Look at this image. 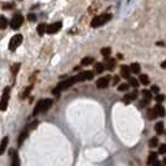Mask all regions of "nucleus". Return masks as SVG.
I'll use <instances>...</instances> for the list:
<instances>
[{
	"instance_id": "nucleus-32",
	"label": "nucleus",
	"mask_w": 166,
	"mask_h": 166,
	"mask_svg": "<svg viewBox=\"0 0 166 166\" xmlns=\"http://www.w3.org/2000/svg\"><path fill=\"white\" fill-rule=\"evenodd\" d=\"M155 99H156V101H157V103H162V101L165 100V96H164L162 94H160V95H156Z\"/></svg>"
},
{
	"instance_id": "nucleus-30",
	"label": "nucleus",
	"mask_w": 166,
	"mask_h": 166,
	"mask_svg": "<svg viewBox=\"0 0 166 166\" xmlns=\"http://www.w3.org/2000/svg\"><path fill=\"white\" fill-rule=\"evenodd\" d=\"M140 81L143 82L144 85H146V84H149V81H150V80H149L147 75H141V76H140Z\"/></svg>"
},
{
	"instance_id": "nucleus-33",
	"label": "nucleus",
	"mask_w": 166,
	"mask_h": 166,
	"mask_svg": "<svg viewBox=\"0 0 166 166\" xmlns=\"http://www.w3.org/2000/svg\"><path fill=\"white\" fill-rule=\"evenodd\" d=\"M30 91H31V86H29L25 91H24V93H23V95H21V97L23 99H25V97H28V95H29V93H30Z\"/></svg>"
},
{
	"instance_id": "nucleus-6",
	"label": "nucleus",
	"mask_w": 166,
	"mask_h": 166,
	"mask_svg": "<svg viewBox=\"0 0 166 166\" xmlns=\"http://www.w3.org/2000/svg\"><path fill=\"white\" fill-rule=\"evenodd\" d=\"M23 23H24V16L21 14H16V15H14V18L10 21V26L14 30H18L23 25Z\"/></svg>"
},
{
	"instance_id": "nucleus-36",
	"label": "nucleus",
	"mask_w": 166,
	"mask_h": 166,
	"mask_svg": "<svg viewBox=\"0 0 166 166\" xmlns=\"http://www.w3.org/2000/svg\"><path fill=\"white\" fill-rule=\"evenodd\" d=\"M38 124H39V121H38V120H36V121H34V122H32L31 125L29 126V129H28V130H32V129H34V128H35V126L38 125Z\"/></svg>"
},
{
	"instance_id": "nucleus-37",
	"label": "nucleus",
	"mask_w": 166,
	"mask_h": 166,
	"mask_svg": "<svg viewBox=\"0 0 166 166\" xmlns=\"http://www.w3.org/2000/svg\"><path fill=\"white\" fill-rule=\"evenodd\" d=\"M11 8H13V4H5L4 5V10H9V9H11Z\"/></svg>"
},
{
	"instance_id": "nucleus-5",
	"label": "nucleus",
	"mask_w": 166,
	"mask_h": 166,
	"mask_svg": "<svg viewBox=\"0 0 166 166\" xmlns=\"http://www.w3.org/2000/svg\"><path fill=\"white\" fill-rule=\"evenodd\" d=\"M9 97H10V88H6L3 91V96L0 100V111H5L8 107V103H9Z\"/></svg>"
},
{
	"instance_id": "nucleus-35",
	"label": "nucleus",
	"mask_w": 166,
	"mask_h": 166,
	"mask_svg": "<svg viewBox=\"0 0 166 166\" xmlns=\"http://www.w3.org/2000/svg\"><path fill=\"white\" fill-rule=\"evenodd\" d=\"M28 19H29L30 21H35V20H36V16H35L34 14H29V15H28Z\"/></svg>"
},
{
	"instance_id": "nucleus-11",
	"label": "nucleus",
	"mask_w": 166,
	"mask_h": 166,
	"mask_svg": "<svg viewBox=\"0 0 166 166\" xmlns=\"http://www.w3.org/2000/svg\"><path fill=\"white\" fill-rule=\"evenodd\" d=\"M136 97H137V91L135 90L134 93H131V94H128V95H125V97L122 99V101L125 103V104H130L131 101H134Z\"/></svg>"
},
{
	"instance_id": "nucleus-31",
	"label": "nucleus",
	"mask_w": 166,
	"mask_h": 166,
	"mask_svg": "<svg viewBox=\"0 0 166 166\" xmlns=\"http://www.w3.org/2000/svg\"><path fill=\"white\" fill-rule=\"evenodd\" d=\"M165 152H166V145H165V144H162V145H160V147H159V154L164 155Z\"/></svg>"
},
{
	"instance_id": "nucleus-14",
	"label": "nucleus",
	"mask_w": 166,
	"mask_h": 166,
	"mask_svg": "<svg viewBox=\"0 0 166 166\" xmlns=\"http://www.w3.org/2000/svg\"><path fill=\"white\" fill-rule=\"evenodd\" d=\"M147 164L150 165H159V161H157V154L156 152H151L150 156H149V160H147Z\"/></svg>"
},
{
	"instance_id": "nucleus-12",
	"label": "nucleus",
	"mask_w": 166,
	"mask_h": 166,
	"mask_svg": "<svg viewBox=\"0 0 166 166\" xmlns=\"http://www.w3.org/2000/svg\"><path fill=\"white\" fill-rule=\"evenodd\" d=\"M130 68H128L126 65H122L121 66V78H124V79H130L131 76H130Z\"/></svg>"
},
{
	"instance_id": "nucleus-20",
	"label": "nucleus",
	"mask_w": 166,
	"mask_h": 166,
	"mask_svg": "<svg viewBox=\"0 0 166 166\" xmlns=\"http://www.w3.org/2000/svg\"><path fill=\"white\" fill-rule=\"evenodd\" d=\"M147 116H149V119H150V120H154V119L156 118L157 114H156V111H155V107L147 109Z\"/></svg>"
},
{
	"instance_id": "nucleus-38",
	"label": "nucleus",
	"mask_w": 166,
	"mask_h": 166,
	"mask_svg": "<svg viewBox=\"0 0 166 166\" xmlns=\"http://www.w3.org/2000/svg\"><path fill=\"white\" fill-rule=\"evenodd\" d=\"M151 90L154 91V93H159V90H160V89H159V86H152Z\"/></svg>"
},
{
	"instance_id": "nucleus-23",
	"label": "nucleus",
	"mask_w": 166,
	"mask_h": 166,
	"mask_svg": "<svg viewBox=\"0 0 166 166\" xmlns=\"http://www.w3.org/2000/svg\"><path fill=\"white\" fill-rule=\"evenodd\" d=\"M93 63H94V59H93V57H84V59L81 60V65H82V66L90 65V64H93Z\"/></svg>"
},
{
	"instance_id": "nucleus-16",
	"label": "nucleus",
	"mask_w": 166,
	"mask_h": 166,
	"mask_svg": "<svg viewBox=\"0 0 166 166\" xmlns=\"http://www.w3.org/2000/svg\"><path fill=\"white\" fill-rule=\"evenodd\" d=\"M28 135H29V130H24L21 134L19 135V140H18V144H19V146H21L23 145V143H24V140H25L26 137H28Z\"/></svg>"
},
{
	"instance_id": "nucleus-9",
	"label": "nucleus",
	"mask_w": 166,
	"mask_h": 166,
	"mask_svg": "<svg viewBox=\"0 0 166 166\" xmlns=\"http://www.w3.org/2000/svg\"><path fill=\"white\" fill-rule=\"evenodd\" d=\"M109 84H110V76H104V78H100L96 81V88L105 89L106 86H109Z\"/></svg>"
},
{
	"instance_id": "nucleus-3",
	"label": "nucleus",
	"mask_w": 166,
	"mask_h": 166,
	"mask_svg": "<svg viewBox=\"0 0 166 166\" xmlns=\"http://www.w3.org/2000/svg\"><path fill=\"white\" fill-rule=\"evenodd\" d=\"M110 19H111V14H101L99 16H95V18L91 20V26H93V28H99V26L104 25L105 23H107Z\"/></svg>"
},
{
	"instance_id": "nucleus-17",
	"label": "nucleus",
	"mask_w": 166,
	"mask_h": 166,
	"mask_svg": "<svg viewBox=\"0 0 166 166\" xmlns=\"http://www.w3.org/2000/svg\"><path fill=\"white\" fill-rule=\"evenodd\" d=\"M155 131H156L159 135H162V134H164L165 130H164V122H162V121L157 122L156 125H155Z\"/></svg>"
},
{
	"instance_id": "nucleus-22",
	"label": "nucleus",
	"mask_w": 166,
	"mask_h": 166,
	"mask_svg": "<svg viewBox=\"0 0 166 166\" xmlns=\"http://www.w3.org/2000/svg\"><path fill=\"white\" fill-rule=\"evenodd\" d=\"M106 68L107 69H109V70H114V66H115V60L114 59H110V57H109V59H106Z\"/></svg>"
},
{
	"instance_id": "nucleus-1",
	"label": "nucleus",
	"mask_w": 166,
	"mask_h": 166,
	"mask_svg": "<svg viewBox=\"0 0 166 166\" xmlns=\"http://www.w3.org/2000/svg\"><path fill=\"white\" fill-rule=\"evenodd\" d=\"M76 82H79L76 76L70 78V79L65 80V81H61V82H59V84H57V86H56L55 89H53V94H54V95H60L61 91H64V90H66V89H69V88L72 86L74 84H76Z\"/></svg>"
},
{
	"instance_id": "nucleus-34",
	"label": "nucleus",
	"mask_w": 166,
	"mask_h": 166,
	"mask_svg": "<svg viewBox=\"0 0 166 166\" xmlns=\"http://www.w3.org/2000/svg\"><path fill=\"white\" fill-rule=\"evenodd\" d=\"M129 88H130L129 84H121V85L119 86V90H120V91H126Z\"/></svg>"
},
{
	"instance_id": "nucleus-24",
	"label": "nucleus",
	"mask_w": 166,
	"mask_h": 166,
	"mask_svg": "<svg viewBox=\"0 0 166 166\" xmlns=\"http://www.w3.org/2000/svg\"><path fill=\"white\" fill-rule=\"evenodd\" d=\"M129 86L137 88V86H139V81H137L135 78H130V79H129Z\"/></svg>"
},
{
	"instance_id": "nucleus-28",
	"label": "nucleus",
	"mask_w": 166,
	"mask_h": 166,
	"mask_svg": "<svg viewBox=\"0 0 166 166\" xmlns=\"http://www.w3.org/2000/svg\"><path fill=\"white\" fill-rule=\"evenodd\" d=\"M45 29H46V25H45V24H40V25L38 26V32H39V35H44V34H45Z\"/></svg>"
},
{
	"instance_id": "nucleus-25",
	"label": "nucleus",
	"mask_w": 166,
	"mask_h": 166,
	"mask_svg": "<svg viewBox=\"0 0 166 166\" xmlns=\"http://www.w3.org/2000/svg\"><path fill=\"white\" fill-rule=\"evenodd\" d=\"M104 69H105V66H104V64H101V63H97L96 65H95V71L96 72H103L104 71Z\"/></svg>"
},
{
	"instance_id": "nucleus-41",
	"label": "nucleus",
	"mask_w": 166,
	"mask_h": 166,
	"mask_svg": "<svg viewBox=\"0 0 166 166\" xmlns=\"http://www.w3.org/2000/svg\"><path fill=\"white\" fill-rule=\"evenodd\" d=\"M19 2H21V0H19Z\"/></svg>"
},
{
	"instance_id": "nucleus-8",
	"label": "nucleus",
	"mask_w": 166,
	"mask_h": 166,
	"mask_svg": "<svg viewBox=\"0 0 166 166\" xmlns=\"http://www.w3.org/2000/svg\"><path fill=\"white\" fill-rule=\"evenodd\" d=\"M78 78V81H85V80H91L94 78V71H90V70H86V71H81L79 75H76Z\"/></svg>"
},
{
	"instance_id": "nucleus-7",
	"label": "nucleus",
	"mask_w": 166,
	"mask_h": 166,
	"mask_svg": "<svg viewBox=\"0 0 166 166\" xmlns=\"http://www.w3.org/2000/svg\"><path fill=\"white\" fill-rule=\"evenodd\" d=\"M61 26H63V23L61 21L53 23V24H50V25H46L45 34H56L57 31H60Z\"/></svg>"
},
{
	"instance_id": "nucleus-2",
	"label": "nucleus",
	"mask_w": 166,
	"mask_h": 166,
	"mask_svg": "<svg viewBox=\"0 0 166 166\" xmlns=\"http://www.w3.org/2000/svg\"><path fill=\"white\" fill-rule=\"evenodd\" d=\"M51 105H53L51 99H44V100H40L36 104L35 109H34V112H32V114H34V116H36L40 112H45V111H48L49 109H50Z\"/></svg>"
},
{
	"instance_id": "nucleus-29",
	"label": "nucleus",
	"mask_w": 166,
	"mask_h": 166,
	"mask_svg": "<svg viewBox=\"0 0 166 166\" xmlns=\"http://www.w3.org/2000/svg\"><path fill=\"white\" fill-rule=\"evenodd\" d=\"M19 69H20V64L18 63V64H14L13 66H11V72H13V75H16V72L19 71Z\"/></svg>"
},
{
	"instance_id": "nucleus-26",
	"label": "nucleus",
	"mask_w": 166,
	"mask_h": 166,
	"mask_svg": "<svg viewBox=\"0 0 166 166\" xmlns=\"http://www.w3.org/2000/svg\"><path fill=\"white\" fill-rule=\"evenodd\" d=\"M157 145H159V140H157V137H152L150 141H149V146L150 147H156Z\"/></svg>"
},
{
	"instance_id": "nucleus-18",
	"label": "nucleus",
	"mask_w": 166,
	"mask_h": 166,
	"mask_svg": "<svg viewBox=\"0 0 166 166\" xmlns=\"http://www.w3.org/2000/svg\"><path fill=\"white\" fill-rule=\"evenodd\" d=\"M141 94H143V96H144V100L146 101V103H149L152 99V96H151V93L149 90H143L141 91Z\"/></svg>"
},
{
	"instance_id": "nucleus-10",
	"label": "nucleus",
	"mask_w": 166,
	"mask_h": 166,
	"mask_svg": "<svg viewBox=\"0 0 166 166\" xmlns=\"http://www.w3.org/2000/svg\"><path fill=\"white\" fill-rule=\"evenodd\" d=\"M9 155H10V159H11V165L13 166H19L20 161H19L18 152H16L14 149H10V150H9Z\"/></svg>"
},
{
	"instance_id": "nucleus-27",
	"label": "nucleus",
	"mask_w": 166,
	"mask_h": 166,
	"mask_svg": "<svg viewBox=\"0 0 166 166\" xmlns=\"http://www.w3.org/2000/svg\"><path fill=\"white\" fill-rule=\"evenodd\" d=\"M8 26V20L4 16H0V29H5Z\"/></svg>"
},
{
	"instance_id": "nucleus-15",
	"label": "nucleus",
	"mask_w": 166,
	"mask_h": 166,
	"mask_svg": "<svg viewBox=\"0 0 166 166\" xmlns=\"http://www.w3.org/2000/svg\"><path fill=\"white\" fill-rule=\"evenodd\" d=\"M155 111H156L157 116H160V118H164V115H165V110H164V106H162L160 103L155 106Z\"/></svg>"
},
{
	"instance_id": "nucleus-19",
	"label": "nucleus",
	"mask_w": 166,
	"mask_h": 166,
	"mask_svg": "<svg viewBox=\"0 0 166 166\" xmlns=\"http://www.w3.org/2000/svg\"><path fill=\"white\" fill-rule=\"evenodd\" d=\"M110 54H111V49H110V48H104V49H101V55L104 56L105 60L109 59V57H110Z\"/></svg>"
},
{
	"instance_id": "nucleus-40",
	"label": "nucleus",
	"mask_w": 166,
	"mask_h": 166,
	"mask_svg": "<svg viewBox=\"0 0 166 166\" xmlns=\"http://www.w3.org/2000/svg\"><path fill=\"white\" fill-rule=\"evenodd\" d=\"M161 68H162V69H165V68H166V63H165V61L161 64Z\"/></svg>"
},
{
	"instance_id": "nucleus-13",
	"label": "nucleus",
	"mask_w": 166,
	"mask_h": 166,
	"mask_svg": "<svg viewBox=\"0 0 166 166\" xmlns=\"http://www.w3.org/2000/svg\"><path fill=\"white\" fill-rule=\"evenodd\" d=\"M8 144H9V137H8V136H5V137L2 140V144H0V155H3V154L5 152Z\"/></svg>"
},
{
	"instance_id": "nucleus-21",
	"label": "nucleus",
	"mask_w": 166,
	"mask_h": 166,
	"mask_svg": "<svg viewBox=\"0 0 166 166\" xmlns=\"http://www.w3.org/2000/svg\"><path fill=\"white\" fill-rule=\"evenodd\" d=\"M130 71H131V72H134V74H139V72H140V65H139L137 63L131 64V66H130Z\"/></svg>"
},
{
	"instance_id": "nucleus-4",
	"label": "nucleus",
	"mask_w": 166,
	"mask_h": 166,
	"mask_svg": "<svg viewBox=\"0 0 166 166\" xmlns=\"http://www.w3.org/2000/svg\"><path fill=\"white\" fill-rule=\"evenodd\" d=\"M23 43V35L21 34H16L10 39V43H9V50L10 51H15L16 49L20 46V44Z\"/></svg>"
},
{
	"instance_id": "nucleus-39",
	"label": "nucleus",
	"mask_w": 166,
	"mask_h": 166,
	"mask_svg": "<svg viewBox=\"0 0 166 166\" xmlns=\"http://www.w3.org/2000/svg\"><path fill=\"white\" fill-rule=\"evenodd\" d=\"M119 80H120V79H119V76H116V78L114 79V84L116 85V84H118V82H119Z\"/></svg>"
}]
</instances>
